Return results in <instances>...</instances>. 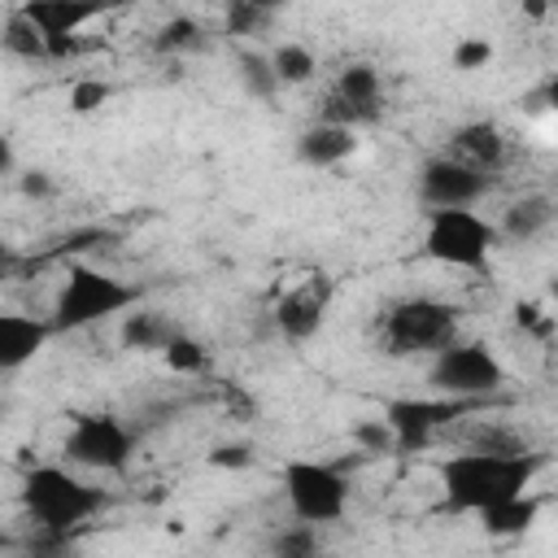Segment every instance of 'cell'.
Masks as SVG:
<instances>
[{"mask_svg":"<svg viewBox=\"0 0 558 558\" xmlns=\"http://www.w3.org/2000/svg\"><path fill=\"white\" fill-rule=\"evenodd\" d=\"M541 471L536 453H480L466 449L440 466L445 510H488L497 501H510L532 488V475Z\"/></svg>","mask_w":558,"mask_h":558,"instance_id":"1","label":"cell"},{"mask_svg":"<svg viewBox=\"0 0 558 558\" xmlns=\"http://www.w3.org/2000/svg\"><path fill=\"white\" fill-rule=\"evenodd\" d=\"M462 310L436 296H405L392 301L379 314V349L388 357H414V353H440L445 344L458 340Z\"/></svg>","mask_w":558,"mask_h":558,"instance_id":"2","label":"cell"},{"mask_svg":"<svg viewBox=\"0 0 558 558\" xmlns=\"http://www.w3.org/2000/svg\"><path fill=\"white\" fill-rule=\"evenodd\" d=\"M135 301H140V288H131V283H122V279H113V275H105L87 262H74L65 270V283H61L57 301H52L48 327H52V336L83 331L100 318H113V314L131 310Z\"/></svg>","mask_w":558,"mask_h":558,"instance_id":"3","label":"cell"},{"mask_svg":"<svg viewBox=\"0 0 558 558\" xmlns=\"http://www.w3.org/2000/svg\"><path fill=\"white\" fill-rule=\"evenodd\" d=\"M105 506V493L74 480L61 466H35L22 480V510L35 519L44 532H74Z\"/></svg>","mask_w":558,"mask_h":558,"instance_id":"4","label":"cell"},{"mask_svg":"<svg viewBox=\"0 0 558 558\" xmlns=\"http://www.w3.org/2000/svg\"><path fill=\"white\" fill-rule=\"evenodd\" d=\"M497 244V227L484 222L475 209H427L423 248L440 266L458 270H484Z\"/></svg>","mask_w":558,"mask_h":558,"instance_id":"5","label":"cell"},{"mask_svg":"<svg viewBox=\"0 0 558 558\" xmlns=\"http://www.w3.org/2000/svg\"><path fill=\"white\" fill-rule=\"evenodd\" d=\"M427 384L440 397H453V401H484V397L501 392L506 366L488 353V344H480V340H453V344H445L432 357Z\"/></svg>","mask_w":558,"mask_h":558,"instance_id":"6","label":"cell"},{"mask_svg":"<svg viewBox=\"0 0 558 558\" xmlns=\"http://www.w3.org/2000/svg\"><path fill=\"white\" fill-rule=\"evenodd\" d=\"M283 493H288V506L301 523L318 527V523H336L349 506V480L340 475V466H327V462H288L283 466Z\"/></svg>","mask_w":558,"mask_h":558,"instance_id":"7","label":"cell"},{"mask_svg":"<svg viewBox=\"0 0 558 558\" xmlns=\"http://www.w3.org/2000/svg\"><path fill=\"white\" fill-rule=\"evenodd\" d=\"M480 401H453V397H397L384 405V423L392 432V453H418L432 445V436L471 414Z\"/></svg>","mask_w":558,"mask_h":558,"instance_id":"8","label":"cell"},{"mask_svg":"<svg viewBox=\"0 0 558 558\" xmlns=\"http://www.w3.org/2000/svg\"><path fill=\"white\" fill-rule=\"evenodd\" d=\"M131 432L113 414H78L65 432V458L92 471H126L131 462Z\"/></svg>","mask_w":558,"mask_h":558,"instance_id":"9","label":"cell"},{"mask_svg":"<svg viewBox=\"0 0 558 558\" xmlns=\"http://www.w3.org/2000/svg\"><path fill=\"white\" fill-rule=\"evenodd\" d=\"M379 100H384L379 70H375L371 61H353V65H344V70H340L336 87L327 92L318 122H331V126L353 131V126H362V122H375V118H379V109H384Z\"/></svg>","mask_w":558,"mask_h":558,"instance_id":"10","label":"cell"},{"mask_svg":"<svg viewBox=\"0 0 558 558\" xmlns=\"http://www.w3.org/2000/svg\"><path fill=\"white\" fill-rule=\"evenodd\" d=\"M488 174L453 161V157H432L418 170V196L427 209H471L488 192Z\"/></svg>","mask_w":558,"mask_h":558,"instance_id":"11","label":"cell"},{"mask_svg":"<svg viewBox=\"0 0 558 558\" xmlns=\"http://www.w3.org/2000/svg\"><path fill=\"white\" fill-rule=\"evenodd\" d=\"M327 305H331V279L310 275V279H301V283L275 305V327H279L292 344H301V340H310V336L323 331Z\"/></svg>","mask_w":558,"mask_h":558,"instance_id":"12","label":"cell"},{"mask_svg":"<svg viewBox=\"0 0 558 558\" xmlns=\"http://www.w3.org/2000/svg\"><path fill=\"white\" fill-rule=\"evenodd\" d=\"M453 161L480 170V174H493L501 161H506V135L493 126V122H466L449 135V153Z\"/></svg>","mask_w":558,"mask_h":558,"instance_id":"13","label":"cell"},{"mask_svg":"<svg viewBox=\"0 0 558 558\" xmlns=\"http://www.w3.org/2000/svg\"><path fill=\"white\" fill-rule=\"evenodd\" d=\"M48 336H52V327H48L44 318L0 310V371L26 366V362L48 344Z\"/></svg>","mask_w":558,"mask_h":558,"instance_id":"14","label":"cell"},{"mask_svg":"<svg viewBox=\"0 0 558 558\" xmlns=\"http://www.w3.org/2000/svg\"><path fill=\"white\" fill-rule=\"evenodd\" d=\"M353 148H357L353 131L331 126V122H314V126H305V131L296 135V157H301L305 166H314V170L340 166V161H344Z\"/></svg>","mask_w":558,"mask_h":558,"instance_id":"15","label":"cell"},{"mask_svg":"<svg viewBox=\"0 0 558 558\" xmlns=\"http://www.w3.org/2000/svg\"><path fill=\"white\" fill-rule=\"evenodd\" d=\"M549 222H554V201H549L545 192H527V196H519V201L506 205L501 235H510L514 244H527V240H536Z\"/></svg>","mask_w":558,"mask_h":558,"instance_id":"16","label":"cell"},{"mask_svg":"<svg viewBox=\"0 0 558 558\" xmlns=\"http://www.w3.org/2000/svg\"><path fill=\"white\" fill-rule=\"evenodd\" d=\"M22 13L39 26L44 39H74V31L83 22H92V9L70 4V0H31V4H22Z\"/></svg>","mask_w":558,"mask_h":558,"instance_id":"17","label":"cell"},{"mask_svg":"<svg viewBox=\"0 0 558 558\" xmlns=\"http://www.w3.org/2000/svg\"><path fill=\"white\" fill-rule=\"evenodd\" d=\"M541 514V497L536 493H519L510 501H497L488 510H480V523L488 536H514V532H527Z\"/></svg>","mask_w":558,"mask_h":558,"instance_id":"18","label":"cell"},{"mask_svg":"<svg viewBox=\"0 0 558 558\" xmlns=\"http://www.w3.org/2000/svg\"><path fill=\"white\" fill-rule=\"evenodd\" d=\"M0 48L17 61H48V39L39 35V26L22 9H13L9 22L0 26Z\"/></svg>","mask_w":558,"mask_h":558,"instance_id":"19","label":"cell"},{"mask_svg":"<svg viewBox=\"0 0 558 558\" xmlns=\"http://www.w3.org/2000/svg\"><path fill=\"white\" fill-rule=\"evenodd\" d=\"M174 336H179V327L170 318L153 314V310H135L122 323V344L126 349H166Z\"/></svg>","mask_w":558,"mask_h":558,"instance_id":"20","label":"cell"},{"mask_svg":"<svg viewBox=\"0 0 558 558\" xmlns=\"http://www.w3.org/2000/svg\"><path fill=\"white\" fill-rule=\"evenodd\" d=\"M153 48H157V52H166V57L201 52V48H205V26H201L196 17H187V13H179V17H170V22L157 31Z\"/></svg>","mask_w":558,"mask_h":558,"instance_id":"21","label":"cell"},{"mask_svg":"<svg viewBox=\"0 0 558 558\" xmlns=\"http://www.w3.org/2000/svg\"><path fill=\"white\" fill-rule=\"evenodd\" d=\"M266 554L270 558H323V541H318V532L310 523H292V527L270 536Z\"/></svg>","mask_w":558,"mask_h":558,"instance_id":"22","label":"cell"},{"mask_svg":"<svg viewBox=\"0 0 558 558\" xmlns=\"http://www.w3.org/2000/svg\"><path fill=\"white\" fill-rule=\"evenodd\" d=\"M270 70L279 83H305L314 74V52L305 44H279L270 52Z\"/></svg>","mask_w":558,"mask_h":558,"instance_id":"23","label":"cell"},{"mask_svg":"<svg viewBox=\"0 0 558 558\" xmlns=\"http://www.w3.org/2000/svg\"><path fill=\"white\" fill-rule=\"evenodd\" d=\"M240 83L257 100H270L279 92V78L270 70V57H262V52H240Z\"/></svg>","mask_w":558,"mask_h":558,"instance_id":"24","label":"cell"},{"mask_svg":"<svg viewBox=\"0 0 558 558\" xmlns=\"http://www.w3.org/2000/svg\"><path fill=\"white\" fill-rule=\"evenodd\" d=\"M266 22H270V9H266V4H253V0H231V4L222 9L227 35H257Z\"/></svg>","mask_w":558,"mask_h":558,"instance_id":"25","label":"cell"},{"mask_svg":"<svg viewBox=\"0 0 558 558\" xmlns=\"http://www.w3.org/2000/svg\"><path fill=\"white\" fill-rule=\"evenodd\" d=\"M161 353H166V362H170L174 371H201V366H205V349H201L192 336H183V331H179Z\"/></svg>","mask_w":558,"mask_h":558,"instance_id":"26","label":"cell"},{"mask_svg":"<svg viewBox=\"0 0 558 558\" xmlns=\"http://www.w3.org/2000/svg\"><path fill=\"white\" fill-rule=\"evenodd\" d=\"M353 440L366 449V453H392V432L384 418H362L353 423Z\"/></svg>","mask_w":558,"mask_h":558,"instance_id":"27","label":"cell"},{"mask_svg":"<svg viewBox=\"0 0 558 558\" xmlns=\"http://www.w3.org/2000/svg\"><path fill=\"white\" fill-rule=\"evenodd\" d=\"M109 100V83H100V78H78L74 87H70V109L74 113H92V109H100Z\"/></svg>","mask_w":558,"mask_h":558,"instance_id":"28","label":"cell"},{"mask_svg":"<svg viewBox=\"0 0 558 558\" xmlns=\"http://www.w3.org/2000/svg\"><path fill=\"white\" fill-rule=\"evenodd\" d=\"M493 61V44L488 39H462L458 48H453V65L458 70H480V65H488Z\"/></svg>","mask_w":558,"mask_h":558,"instance_id":"29","label":"cell"},{"mask_svg":"<svg viewBox=\"0 0 558 558\" xmlns=\"http://www.w3.org/2000/svg\"><path fill=\"white\" fill-rule=\"evenodd\" d=\"M253 462V449L248 445H218L214 453H209V466H227V471H240V466H248Z\"/></svg>","mask_w":558,"mask_h":558,"instance_id":"30","label":"cell"},{"mask_svg":"<svg viewBox=\"0 0 558 558\" xmlns=\"http://www.w3.org/2000/svg\"><path fill=\"white\" fill-rule=\"evenodd\" d=\"M17 187H22V196H52V179H48V170H26L22 179H17Z\"/></svg>","mask_w":558,"mask_h":558,"instance_id":"31","label":"cell"},{"mask_svg":"<svg viewBox=\"0 0 558 558\" xmlns=\"http://www.w3.org/2000/svg\"><path fill=\"white\" fill-rule=\"evenodd\" d=\"M0 174H13V144H9V135H0Z\"/></svg>","mask_w":558,"mask_h":558,"instance_id":"32","label":"cell"},{"mask_svg":"<svg viewBox=\"0 0 558 558\" xmlns=\"http://www.w3.org/2000/svg\"><path fill=\"white\" fill-rule=\"evenodd\" d=\"M9 266H13V248H9V244H4V240H0V275H4V270H9Z\"/></svg>","mask_w":558,"mask_h":558,"instance_id":"33","label":"cell"}]
</instances>
